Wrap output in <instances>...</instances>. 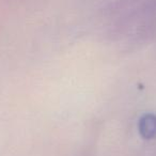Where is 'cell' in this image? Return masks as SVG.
I'll return each mask as SVG.
<instances>
[{"mask_svg":"<svg viewBox=\"0 0 156 156\" xmlns=\"http://www.w3.org/2000/svg\"><path fill=\"white\" fill-rule=\"evenodd\" d=\"M138 130L144 139H153L156 137V115L147 113L142 115L138 122Z\"/></svg>","mask_w":156,"mask_h":156,"instance_id":"6da1fadb","label":"cell"}]
</instances>
